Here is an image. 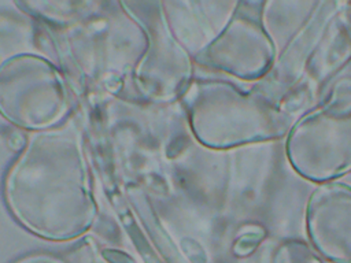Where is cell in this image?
Wrapping results in <instances>:
<instances>
[{"mask_svg":"<svg viewBox=\"0 0 351 263\" xmlns=\"http://www.w3.org/2000/svg\"><path fill=\"white\" fill-rule=\"evenodd\" d=\"M348 5H350V10H348V16H347V22H350V26H351V3H350Z\"/></svg>","mask_w":351,"mask_h":263,"instance_id":"5","label":"cell"},{"mask_svg":"<svg viewBox=\"0 0 351 263\" xmlns=\"http://www.w3.org/2000/svg\"><path fill=\"white\" fill-rule=\"evenodd\" d=\"M304 227L308 242L326 263H351V185H318L307 200Z\"/></svg>","mask_w":351,"mask_h":263,"instance_id":"2","label":"cell"},{"mask_svg":"<svg viewBox=\"0 0 351 263\" xmlns=\"http://www.w3.org/2000/svg\"><path fill=\"white\" fill-rule=\"evenodd\" d=\"M285 155L313 184H328L351 173V100L324 101L292 125Z\"/></svg>","mask_w":351,"mask_h":263,"instance_id":"1","label":"cell"},{"mask_svg":"<svg viewBox=\"0 0 351 263\" xmlns=\"http://www.w3.org/2000/svg\"><path fill=\"white\" fill-rule=\"evenodd\" d=\"M262 1L250 3V10L239 11L228 32L225 68L243 79L267 77L276 63V47L262 22Z\"/></svg>","mask_w":351,"mask_h":263,"instance_id":"3","label":"cell"},{"mask_svg":"<svg viewBox=\"0 0 351 263\" xmlns=\"http://www.w3.org/2000/svg\"><path fill=\"white\" fill-rule=\"evenodd\" d=\"M266 263H326L304 238L285 237L273 241Z\"/></svg>","mask_w":351,"mask_h":263,"instance_id":"4","label":"cell"}]
</instances>
